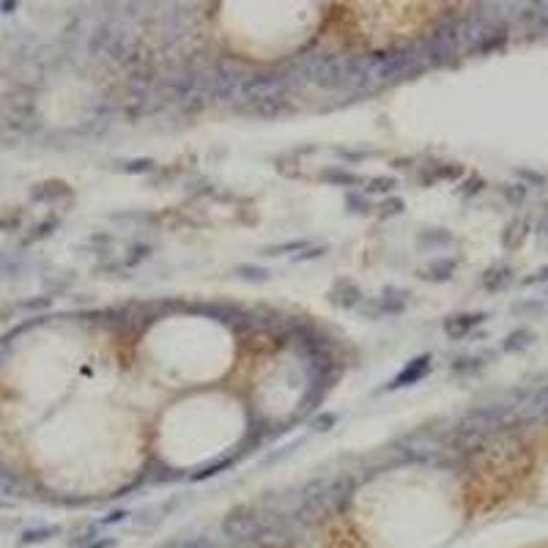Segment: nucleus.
<instances>
[{
  "label": "nucleus",
  "mask_w": 548,
  "mask_h": 548,
  "mask_svg": "<svg viewBox=\"0 0 548 548\" xmlns=\"http://www.w3.org/2000/svg\"><path fill=\"white\" fill-rule=\"evenodd\" d=\"M310 241H288V244H277V247H266L263 250V255H286V253H290V250H304Z\"/></svg>",
  "instance_id": "obj_14"
},
{
  "label": "nucleus",
  "mask_w": 548,
  "mask_h": 548,
  "mask_svg": "<svg viewBox=\"0 0 548 548\" xmlns=\"http://www.w3.org/2000/svg\"><path fill=\"white\" fill-rule=\"evenodd\" d=\"M326 253V247H313V250H307L304 255H296V260H307V258H318V255H323Z\"/></svg>",
  "instance_id": "obj_21"
},
{
  "label": "nucleus",
  "mask_w": 548,
  "mask_h": 548,
  "mask_svg": "<svg viewBox=\"0 0 548 548\" xmlns=\"http://www.w3.org/2000/svg\"><path fill=\"white\" fill-rule=\"evenodd\" d=\"M148 170H154V162L151 160H134L124 164V173H148Z\"/></svg>",
  "instance_id": "obj_16"
},
{
  "label": "nucleus",
  "mask_w": 548,
  "mask_h": 548,
  "mask_svg": "<svg viewBox=\"0 0 548 548\" xmlns=\"http://www.w3.org/2000/svg\"><path fill=\"white\" fill-rule=\"evenodd\" d=\"M52 304V299L50 296H44V299H28V302H22V307H33V310H38V307H50Z\"/></svg>",
  "instance_id": "obj_20"
},
{
  "label": "nucleus",
  "mask_w": 548,
  "mask_h": 548,
  "mask_svg": "<svg viewBox=\"0 0 548 548\" xmlns=\"http://www.w3.org/2000/svg\"><path fill=\"white\" fill-rule=\"evenodd\" d=\"M329 302L335 304V307H343V310H351V307H359L362 302H365V293L362 288L356 286L354 280H337L332 290H329Z\"/></svg>",
  "instance_id": "obj_2"
},
{
  "label": "nucleus",
  "mask_w": 548,
  "mask_h": 548,
  "mask_svg": "<svg viewBox=\"0 0 548 548\" xmlns=\"http://www.w3.org/2000/svg\"><path fill=\"white\" fill-rule=\"evenodd\" d=\"M485 321V313H463V316H452L444 321V332L450 335L452 340H458V337H466L475 326H480Z\"/></svg>",
  "instance_id": "obj_3"
},
{
  "label": "nucleus",
  "mask_w": 548,
  "mask_h": 548,
  "mask_svg": "<svg viewBox=\"0 0 548 548\" xmlns=\"http://www.w3.org/2000/svg\"><path fill=\"white\" fill-rule=\"evenodd\" d=\"M532 335L526 332V329H521V332H513L510 337H507V343H505V351H516V349H524V346H529L532 340H529Z\"/></svg>",
  "instance_id": "obj_11"
},
{
  "label": "nucleus",
  "mask_w": 548,
  "mask_h": 548,
  "mask_svg": "<svg viewBox=\"0 0 548 548\" xmlns=\"http://www.w3.org/2000/svg\"><path fill=\"white\" fill-rule=\"evenodd\" d=\"M55 225H58V220H47V223H41V225L36 227V233H33V236H28V241H36V239H44V236H50Z\"/></svg>",
  "instance_id": "obj_17"
},
{
  "label": "nucleus",
  "mask_w": 548,
  "mask_h": 548,
  "mask_svg": "<svg viewBox=\"0 0 548 548\" xmlns=\"http://www.w3.org/2000/svg\"><path fill=\"white\" fill-rule=\"evenodd\" d=\"M395 187H398V178H392V176H379V178H367V181H365V187H362V192L389 195Z\"/></svg>",
  "instance_id": "obj_8"
},
{
  "label": "nucleus",
  "mask_w": 548,
  "mask_h": 548,
  "mask_svg": "<svg viewBox=\"0 0 548 548\" xmlns=\"http://www.w3.org/2000/svg\"><path fill=\"white\" fill-rule=\"evenodd\" d=\"M162 548H214L206 538H184V540H173V543H164Z\"/></svg>",
  "instance_id": "obj_12"
},
{
  "label": "nucleus",
  "mask_w": 548,
  "mask_h": 548,
  "mask_svg": "<svg viewBox=\"0 0 548 548\" xmlns=\"http://www.w3.org/2000/svg\"><path fill=\"white\" fill-rule=\"evenodd\" d=\"M318 178L329 181V184H337V187H356V184L365 187V181H367V178H362V176H356V173H349V170H343V167H329V170L318 173Z\"/></svg>",
  "instance_id": "obj_4"
},
{
  "label": "nucleus",
  "mask_w": 548,
  "mask_h": 548,
  "mask_svg": "<svg viewBox=\"0 0 548 548\" xmlns=\"http://www.w3.org/2000/svg\"><path fill=\"white\" fill-rule=\"evenodd\" d=\"M452 272H455V260L444 258V260H433L428 269H422V274L419 277H425V280H447Z\"/></svg>",
  "instance_id": "obj_7"
},
{
  "label": "nucleus",
  "mask_w": 548,
  "mask_h": 548,
  "mask_svg": "<svg viewBox=\"0 0 548 548\" xmlns=\"http://www.w3.org/2000/svg\"><path fill=\"white\" fill-rule=\"evenodd\" d=\"M61 535V526H38V529H25L20 538V546H36V543H47L52 538Z\"/></svg>",
  "instance_id": "obj_5"
},
{
  "label": "nucleus",
  "mask_w": 548,
  "mask_h": 548,
  "mask_svg": "<svg viewBox=\"0 0 548 548\" xmlns=\"http://www.w3.org/2000/svg\"><path fill=\"white\" fill-rule=\"evenodd\" d=\"M61 195L71 197V190H69L66 184H61V181H47V184H38V187L33 190L31 200H55V197H61Z\"/></svg>",
  "instance_id": "obj_6"
},
{
  "label": "nucleus",
  "mask_w": 548,
  "mask_h": 548,
  "mask_svg": "<svg viewBox=\"0 0 548 548\" xmlns=\"http://www.w3.org/2000/svg\"><path fill=\"white\" fill-rule=\"evenodd\" d=\"M403 200L400 197H389V200H384L381 203V217H395V214H403Z\"/></svg>",
  "instance_id": "obj_15"
},
{
  "label": "nucleus",
  "mask_w": 548,
  "mask_h": 548,
  "mask_svg": "<svg viewBox=\"0 0 548 548\" xmlns=\"http://www.w3.org/2000/svg\"><path fill=\"white\" fill-rule=\"evenodd\" d=\"M115 546V538H107V540H94V543H88L85 548H113Z\"/></svg>",
  "instance_id": "obj_22"
},
{
  "label": "nucleus",
  "mask_w": 548,
  "mask_h": 548,
  "mask_svg": "<svg viewBox=\"0 0 548 548\" xmlns=\"http://www.w3.org/2000/svg\"><path fill=\"white\" fill-rule=\"evenodd\" d=\"M430 362H433L430 354H422V356H417V359H412V362H409L384 389H403V387H412V384L422 381V379L430 373Z\"/></svg>",
  "instance_id": "obj_1"
},
{
  "label": "nucleus",
  "mask_w": 548,
  "mask_h": 548,
  "mask_svg": "<svg viewBox=\"0 0 548 548\" xmlns=\"http://www.w3.org/2000/svg\"><path fill=\"white\" fill-rule=\"evenodd\" d=\"M127 518H129V513H127V510H113L110 516L101 518L99 524H101V526H110V524H121V521H127Z\"/></svg>",
  "instance_id": "obj_19"
},
{
  "label": "nucleus",
  "mask_w": 548,
  "mask_h": 548,
  "mask_svg": "<svg viewBox=\"0 0 548 548\" xmlns=\"http://www.w3.org/2000/svg\"><path fill=\"white\" fill-rule=\"evenodd\" d=\"M236 274H241L244 280H258V283H266V280H269V272H266V269H260V266H247V263L236 266Z\"/></svg>",
  "instance_id": "obj_10"
},
{
  "label": "nucleus",
  "mask_w": 548,
  "mask_h": 548,
  "mask_svg": "<svg viewBox=\"0 0 548 548\" xmlns=\"http://www.w3.org/2000/svg\"><path fill=\"white\" fill-rule=\"evenodd\" d=\"M335 422H337V414H321L313 419V430H329Z\"/></svg>",
  "instance_id": "obj_18"
},
{
  "label": "nucleus",
  "mask_w": 548,
  "mask_h": 548,
  "mask_svg": "<svg viewBox=\"0 0 548 548\" xmlns=\"http://www.w3.org/2000/svg\"><path fill=\"white\" fill-rule=\"evenodd\" d=\"M477 367H483V359H477V356H461L452 362L455 373H466V370H477Z\"/></svg>",
  "instance_id": "obj_13"
},
{
  "label": "nucleus",
  "mask_w": 548,
  "mask_h": 548,
  "mask_svg": "<svg viewBox=\"0 0 548 548\" xmlns=\"http://www.w3.org/2000/svg\"><path fill=\"white\" fill-rule=\"evenodd\" d=\"M510 283V269H491L483 277V286L488 290H499Z\"/></svg>",
  "instance_id": "obj_9"
}]
</instances>
